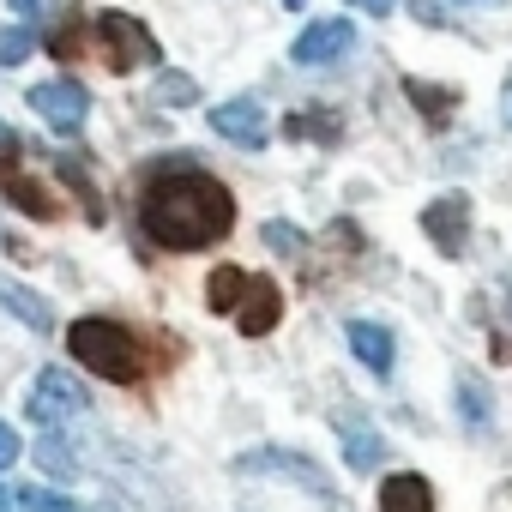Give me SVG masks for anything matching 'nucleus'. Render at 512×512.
Here are the masks:
<instances>
[{"label":"nucleus","mask_w":512,"mask_h":512,"mask_svg":"<svg viewBox=\"0 0 512 512\" xmlns=\"http://www.w3.org/2000/svg\"><path fill=\"white\" fill-rule=\"evenodd\" d=\"M235 476H284V482L308 488L314 500L338 506V488H332V476H326V470H320L308 452H290V446H260V452H241V458H235Z\"/></svg>","instance_id":"nucleus-3"},{"label":"nucleus","mask_w":512,"mask_h":512,"mask_svg":"<svg viewBox=\"0 0 512 512\" xmlns=\"http://www.w3.org/2000/svg\"><path fill=\"white\" fill-rule=\"evenodd\" d=\"M79 43H85V25L79 19H61L49 31V55H61V61H79Z\"/></svg>","instance_id":"nucleus-24"},{"label":"nucleus","mask_w":512,"mask_h":512,"mask_svg":"<svg viewBox=\"0 0 512 512\" xmlns=\"http://www.w3.org/2000/svg\"><path fill=\"white\" fill-rule=\"evenodd\" d=\"M139 229L169 253H199L235 229V193L193 163L157 169L139 193Z\"/></svg>","instance_id":"nucleus-1"},{"label":"nucleus","mask_w":512,"mask_h":512,"mask_svg":"<svg viewBox=\"0 0 512 512\" xmlns=\"http://www.w3.org/2000/svg\"><path fill=\"white\" fill-rule=\"evenodd\" d=\"M344 338H350V356H356L368 374H392L398 344H392V332H386V326H374V320H350V326H344Z\"/></svg>","instance_id":"nucleus-13"},{"label":"nucleus","mask_w":512,"mask_h":512,"mask_svg":"<svg viewBox=\"0 0 512 512\" xmlns=\"http://www.w3.org/2000/svg\"><path fill=\"white\" fill-rule=\"evenodd\" d=\"M25 410H31V422H67V416H79L85 410V386L67 374V368H43L37 374V386H31V398H25Z\"/></svg>","instance_id":"nucleus-7"},{"label":"nucleus","mask_w":512,"mask_h":512,"mask_svg":"<svg viewBox=\"0 0 512 512\" xmlns=\"http://www.w3.org/2000/svg\"><path fill=\"white\" fill-rule=\"evenodd\" d=\"M67 350L79 356V368H91L115 386H139V380H151L157 368H169L181 356L175 344H157V338H145L121 320H79L67 332Z\"/></svg>","instance_id":"nucleus-2"},{"label":"nucleus","mask_w":512,"mask_h":512,"mask_svg":"<svg viewBox=\"0 0 512 512\" xmlns=\"http://www.w3.org/2000/svg\"><path fill=\"white\" fill-rule=\"evenodd\" d=\"M338 127H344V121H338L332 109H308V115H290V121H284L290 139H338Z\"/></svg>","instance_id":"nucleus-21"},{"label":"nucleus","mask_w":512,"mask_h":512,"mask_svg":"<svg viewBox=\"0 0 512 512\" xmlns=\"http://www.w3.org/2000/svg\"><path fill=\"white\" fill-rule=\"evenodd\" d=\"M332 428H338V446H344V464L350 470H380L386 464V440H380V428L362 416V410H332Z\"/></svg>","instance_id":"nucleus-10"},{"label":"nucleus","mask_w":512,"mask_h":512,"mask_svg":"<svg viewBox=\"0 0 512 512\" xmlns=\"http://www.w3.org/2000/svg\"><path fill=\"white\" fill-rule=\"evenodd\" d=\"M13 145H19V133H13L7 121H0V157H13Z\"/></svg>","instance_id":"nucleus-29"},{"label":"nucleus","mask_w":512,"mask_h":512,"mask_svg":"<svg viewBox=\"0 0 512 512\" xmlns=\"http://www.w3.org/2000/svg\"><path fill=\"white\" fill-rule=\"evenodd\" d=\"M13 458H19V434H13V428H7V422H0V470H7V464H13Z\"/></svg>","instance_id":"nucleus-27"},{"label":"nucleus","mask_w":512,"mask_h":512,"mask_svg":"<svg viewBox=\"0 0 512 512\" xmlns=\"http://www.w3.org/2000/svg\"><path fill=\"white\" fill-rule=\"evenodd\" d=\"M422 235L434 241L440 260H464L470 253V193H440L434 205H422Z\"/></svg>","instance_id":"nucleus-5"},{"label":"nucleus","mask_w":512,"mask_h":512,"mask_svg":"<svg viewBox=\"0 0 512 512\" xmlns=\"http://www.w3.org/2000/svg\"><path fill=\"white\" fill-rule=\"evenodd\" d=\"M55 169H61V181H67V187L79 193V205H85V223H103V217H109V205H103V193H97L91 169H85V163H79L73 151H61V157H55Z\"/></svg>","instance_id":"nucleus-18"},{"label":"nucleus","mask_w":512,"mask_h":512,"mask_svg":"<svg viewBox=\"0 0 512 512\" xmlns=\"http://www.w3.org/2000/svg\"><path fill=\"white\" fill-rule=\"evenodd\" d=\"M25 97H31V109H37L61 139H73V133L91 121V97H85L79 79H43V85H31Z\"/></svg>","instance_id":"nucleus-6"},{"label":"nucleus","mask_w":512,"mask_h":512,"mask_svg":"<svg viewBox=\"0 0 512 512\" xmlns=\"http://www.w3.org/2000/svg\"><path fill=\"white\" fill-rule=\"evenodd\" d=\"M464 7H494V0H464Z\"/></svg>","instance_id":"nucleus-31"},{"label":"nucleus","mask_w":512,"mask_h":512,"mask_svg":"<svg viewBox=\"0 0 512 512\" xmlns=\"http://www.w3.org/2000/svg\"><path fill=\"white\" fill-rule=\"evenodd\" d=\"M452 398H458V416H464V428H470V434H488V422H494V398H488V386H482L470 368L458 374Z\"/></svg>","instance_id":"nucleus-17"},{"label":"nucleus","mask_w":512,"mask_h":512,"mask_svg":"<svg viewBox=\"0 0 512 512\" xmlns=\"http://www.w3.org/2000/svg\"><path fill=\"white\" fill-rule=\"evenodd\" d=\"M13 13L31 19V25H43V19H67V0H13Z\"/></svg>","instance_id":"nucleus-26"},{"label":"nucleus","mask_w":512,"mask_h":512,"mask_svg":"<svg viewBox=\"0 0 512 512\" xmlns=\"http://www.w3.org/2000/svg\"><path fill=\"white\" fill-rule=\"evenodd\" d=\"M13 506H19V500H7V488H0V512H13Z\"/></svg>","instance_id":"nucleus-30"},{"label":"nucleus","mask_w":512,"mask_h":512,"mask_svg":"<svg viewBox=\"0 0 512 512\" xmlns=\"http://www.w3.org/2000/svg\"><path fill=\"white\" fill-rule=\"evenodd\" d=\"M0 193H7V205L13 211H25V217H37V223H55V217H67V205L19 163V157H0Z\"/></svg>","instance_id":"nucleus-8"},{"label":"nucleus","mask_w":512,"mask_h":512,"mask_svg":"<svg viewBox=\"0 0 512 512\" xmlns=\"http://www.w3.org/2000/svg\"><path fill=\"white\" fill-rule=\"evenodd\" d=\"M350 7H362V13H374V19H386V13L398 7V0H350Z\"/></svg>","instance_id":"nucleus-28"},{"label":"nucleus","mask_w":512,"mask_h":512,"mask_svg":"<svg viewBox=\"0 0 512 512\" xmlns=\"http://www.w3.org/2000/svg\"><path fill=\"white\" fill-rule=\"evenodd\" d=\"M260 241H266V247H272V253H284V260H296V253H302V247H308V235H302V229H296V223H284V217H272V223H266V229H260Z\"/></svg>","instance_id":"nucleus-22"},{"label":"nucleus","mask_w":512,"mask_h":512,"mask_svg":"<svg viewBox=\"0 0 512 512\" xmlns=\"http://www.w3.org/2000/svg\"><path fill=\"white\" fill-rule=\"evenodd\" d=\"M0 241H7V235H0Z\"/></svg>","instance_id":"nucleus-33"},{"label":"nucleus","mask_w":512,"mask_h":512,"mask_svg":"<svg viewBox=\"0 0 512 512\" xmlns=\"http://www.w3.org/2000/svg\"><path fill=\"white\" fill-rule=\"evenodd\" d=\"M404 97L422 109V121H428V127H446V121L458 115V91H452V85H434V79H404Z\"/></svg>","instance_id":"nucleus-16"},{"label":"nucleus","mask_w":512,"mask_h":512,"mask_svg":"<svg viewBox=\"0 0 512 512\" xmlns=\"http://www.w3.org/2000/svg\"><path fill=\"white\" fill-rule=\"evenodd\" d=\"M241 296H247V272H241V266H217V272L205 278V308H211V314H235Z\"/></svg>","instance_id":"nucleus-19"},{"label":"nucleus","mask_w":512,"mask_h":512,"mask_svg":"<svg viewBox=\"0 0 512 512\" xmlns=\"http://www.w3.org/2000/svg\"><path fill=\"white\" fill-rule=\"evenodd\" d=\"M380 512H434V482L422 470H392L380 482Z\"/></svg>","instance_id":"nucleus-14"},{"label":"nucleus","mask_w":512,"mask_h":512,"mask_svg":"<svg viewBox=\"0 0 512 512\" xmlns=\"http://www.w3.org/2000/svg\"><path fill=\"white\" fill-rule=\"evenodd\" d=\"M356 49V25L350 19H320V25H308L302 37H296V67H338L344 55Z\"/></svg>","instance_id":"nucleus-9"},{"label":"nucleus","mask_w":512,"mask_h":512,"mask_svg":"<svg viewBox=\"0 0 512 512\" xmlns=\"http://www.w3.org/2000/svg\"><path fill=\"white\" fill-rule=\"evenodd\" d=\"M284 7H302V0H284Z\"/></svg>","instance_id":"nucleus-32"},{"label":"nucleus","mask_w":512,"mask_h":512,"mask_svg":"<svg viewBox=\"0 0 512 512\" xmlns=\"http://www.w3.org/2000/svg\"><path fill=\"white\" fill-rule=\"evenodd\" d=\"M211 133L217 139H229V145H266V133H272V121H266V109H260V97H229V103H217L211 109Z\"/></svg>","instance_id":"nucleus-11"},{"label":"nucleus","mask_w":512,"mask_h":512,"mask_svg":"<svg viewBox=\"0 0 512 512\" xmlns=\"http://www.w3.org/2000/svg\"><path fill=\"white\" fill-rule=\"evenodd\" d=\"M151 103H157V109H193V103H199V85H193L187 73H163L157 91H151Z\"/></svg>","instance_id":"nucleus-20"},{"label":"nucleus","mask_w":512,"mask_h":512,"mask_svg":"<svg viewBox=\"0 0 512 512\" xmlns=\"http://www.w3.org/2000/svg\"><path fill=\"white\" fill-rule=\"evenodd\" d=\"M97 37H103V67L109 73H139V67H157V37L133 19V13H103L97 19Z\"/></svg>","instance_id":"nucleus-4"},{"label":"nucleus","mask_w":512,"mask_h":512,"mask_svg":"<svg viewBox=\"0 0 512 512\" xmlns=\"http://www.w3.org/2000/svg\"><path fill=\"white\" fill-rule=\"evenodd\" d=\"M19 512H79V500H67V494H55V488H19Z\"/></svg>","instance_id":"nucleus-23"},{"label":"nucleus","mask_w":512,"mask_h":512,"mask_svg":"<svg viewBox=\"0 0 512 512\" xmlns=\"http://www.w3.org/2000/svg\"><path fill=\"white\" fill-rule=\"evenodd\" d=\"M37 55V31H0V67H19Z\"/></svg>","instance_id":"nucleus-25"},{"label":"nucleus","mask_w":512,"mask_h":512,"mask_svg":"<svg viewBox=\"0 0 512 512\" xmlns=\"http://www.w3.org/2000/svg\"><path fill=\"white\" fill-rule=\"evenodd\" d=\"M0 308H7L19 326H31V332H55V308L37 290H25L19 278H0Z\"/></svg>","instance_id":"nucleus-15"},{"label":"nucleus","mask_w":512,"mask_h":512,"mask_svg":"<svg viewBox=\"0 0 512 512\" xmlns=\"http://www.w3.org/2000/svg\"><path fill=\"white\" fill-rule=\"evenodd\" d=\"M278 320H284V290H278V278H247V296H241V308H235L241 338H266Z\"/></svg>","instance_id":"nucleus-12"}]
</instances>
